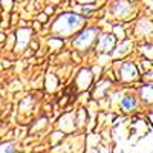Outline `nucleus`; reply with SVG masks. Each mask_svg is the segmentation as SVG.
Wrapping results in <instances>:
<instances>
[{
  "instance_id": "obj_1",
  "label": "nucleus",
  "mask_w": 153,
  "mask_h": 153,
  "mask_svg": "<svg viewBox=\"0 0 153 153\" xmlns=\"http://www.w3.org/2000/svg\"><path fill=\"white\" fill-rule=\"evenodd\" d=\"M84 17L75 14V12H68V14H61L52 26V32L57 35H71L75 31H78L83 28L84 25Z\"/></svg>"
},
{
  "instance_id": "obj_2",
  "label": "nucleus",
  "mask_w": 153,
  "mask_h": 153,
  "mask_svg": "<svg viewBox=\"0 0 153 153\" xmlns=\"http://www.w3.org/2000/svg\"><path fill=\"white\" fill-rule=\"evenodd\" d=\"M98 34H100V31L97 28H86L78 34V37L72 42V45L80 51H87L97 43Z\"/></svg>"
},
{
  "instance_id": "obj_3",
  "label": "nucleus",
  "mask_w": 153,
  "mask_h": 153,
  "mask_svg": "<svg viewBox=\"0 0 153 153\" xmlns=\"http://www.w3.org/2000/svg\"><path fill=\"white\" fill-rule=\"evenodd\" d=\"M115 43H117V37L115 34H104L100 38V42L97 45V51L101 54H107L115 48Z\"/></svg>"
},
{
  "instance_id": "obj_4",
  "label": "nucleus",
  "mask_w": 153,
  "mask_h": 153,
  "mask_svg": "<svg viewBox=\"0 0 153 153\" xmlns=\"http://www.w3.org/2000/svg\"><path fill=\"white\" fill-rule=\"evenodd\" d=\"M138 78V68L133 63H124L121 66V80L126 83L135 81Z\"/></svg>"
},
{
  "instance_id": "obj_5",
  "label": "nucleus",
  "mask_w": 153,
  "mask_h": 153,
  "mask_svg": "<svg viewBox=\"0 0 153 153\" xmlns=\"http://www.w3.org/2000/svg\"><path fill=\"white\" fill-rule=\"evenodd\" d=\"M92 72L91 69H81L78 76H76V86H78V89H87L89 86L92 84Z\"/></svg>"
},
{
  "instance_id": "obj_6",
  "label": "nucleus",
  "mask_w": 153,
  "mask_h": 153,
  "mask_svg": "<svg viewBox=\"0 0 153 153\" xmlns=\"http://www.w3.org/2000/svg\"><path fill=\"white\" fill-rule=\"evenodd\" d=\"M17 49L16 51H23V48H26V45L29 43V38H31V29L25 28V29H20L17 32Z\"/></svg>"
},
{
  "instance_id": "obj_7",
  "label": "nucleus",
  "mask_w": 153,
  "mask_h": 153,
  "mask_svg": "<svg viewBox=\"0 0 153 153\" xmlns=\"http://www.w3.org/2000/svg\"><path fill=\"white\" fill-rule=\"evenodd\" d=\"M115 12V16H118V17H123V16H127V12L130 11V5L126 2V0H118L117 3L113 5V9Z\"/></svg>"
},
{
  "instance_id": "obj_8",
  "label": "nucleus",
  "mask_w": 153,
  "mask_h": 153,
  "mask_svg": "<svg viewBox=\"0 0 153 153\" xmlns=\"http://www.w3.org/2000/svg\"><path fill=\"white\" fill-rule=\"evenodd\" d=\"M136 107V100L133 97H124L121 100V109L124 112H132Z\"/></svg>"
},
{
  "instance_id": "obj_9",
  "label": "nucleus",
  "mask_w": 153,
  "mask_h": 153,
  "mask_svg": "<svg viewBox=\"0 0 153 153\" xmlns=\"http://www.w3.org/2000/svg\"><path fill=\"white\" fill-rule=\"evenodd\" d=\"M141 98L146 101V103H153V84H147V86H144L141 91Z\"/></svg>"
},
{
  "instance_id": "obj_10",
  "label": "nucleus",
  "mask_w": 153,
  "mask_h": 153,
  "mask_svg": "<svg viewBox=\"0 0 153 153\" xmlns=\"http://www.w3.org/2000/svg\"><path fill=\"white\" fill-rule=\"evenodd\" d=\"M57 84H58V81L55 78V75L49 74L48 78H46V89H48V91H54V89L57 87Z\"/></svg>"
},
{
  "instance_id": "obj_11",
  "label": "nucleus",
  "mask_w": 153,
  "mask_h": 153,
  "mask_svg": "<svg viewBox=\"0 0 153 153\" xmlns=\"http://www.w3.org/2000/svg\"><path fill=\"white\" fill-rule=\"evenodd\" d=\"M0 153H16V147L11 143H3L0 144Z\"/></svg>"
},
{
  "instance_id": "obj_12",
  "label": "nucleus",
  "mask_w": 153,
  "mask_h": 153,
  "mask_svg": "<svg viewBox=\"0 0 153 153\" xmlns=\"http://www.w3.org/2000/svg\"><path fill=\"white\" fill-rule=\"evenodd\" d=\"M49 45H52L54 48H57V46H61L63 42L61 40H57V38H52V40H49Z\"/></svg>"
},
{
  "instance_id": "obj_13",
  "label": "nucleus",
  "mask_w": 153,
  "mask_h": 153,
  "mask_svg": "<svg viewBox=\"0 0 153 153\" xmlns=\"http://www.w3.org/2000/svg\"><path fill=\"white\" fill-rule=\"evenodd\" d=\"M31 103H32V100H31V98H26V103L23 101L22 106H20V107H22V110H23V109H28V107L31 106Z\"/></svg>"
},
{
  "instance_id": "obj_14",
  "label": "nucleus",
  "mask_w": 153,
  "mask_h": 153,
  "mask_svg": "<svg viewBox=\"0 0 153 153\" xmlns=\"http://www.w3.org/2000/svg\"><path fill=\"white\" fill-rule=\"evenodd\" d=\"M115 34H118V35H120L118 38H124V31H123L120 26H117V28H115Z\"/></svg>"
},
{
  "instance_id": "obj_15",
  "label": "nucleus",
  "mask_w": 153,
  "mask_h": 153,
  "mask_svg": "<svg viewBox=\"0 0 153 153\" xmlns=\"http://www.w3.org/2000/svg\"><path fill=\"white\" fill-rule=\"evenodd\" d=\"M78 2H80V3H94L95 0H78Z\"/></svg>"
},
{
  "instance_id": "obj_16",
  "label": "nucleus",
  "mask_w": 153,
  "mask_h": 153,
  "mask_svg": "<svg viewBox=\"0 0 153 153\" xmlns=\"http://www.w3.org/2000/svg\"><path fill=\"white\" fill-rule=\"evenodd\" d=\"M52 12V8H46V14H51Z\"/></svg>"
},
{
  "instance_id": "obj_17",
  "label": "nucleus",
  "mask_w": 153,
  "mask_h": 153,
  "mask_svg": "<svg viewBox=\"0 0 153 153\" xmlns=\"http://www.w3.org/2000/svg\"><path fill=\"white\" fill-rule=\"evenodd\" d=\"M3 40H5V35H3V34H0V42H3Z\"/></svg>"
}]
</instances>
